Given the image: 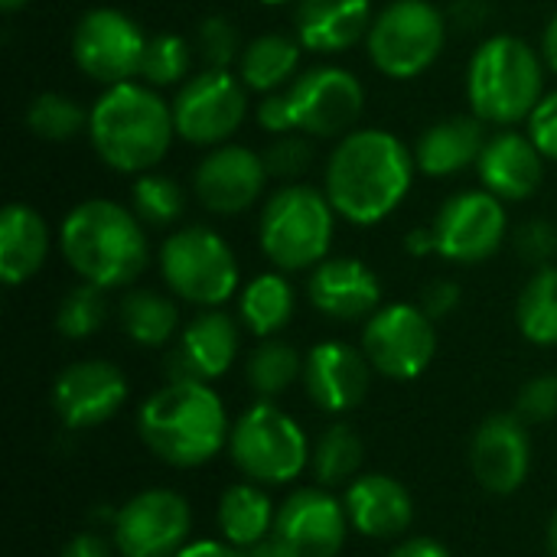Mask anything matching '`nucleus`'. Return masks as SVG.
Masks as SVG:
<instances>
[{"label":"nucleus","mask_w":557,"mask_h":557,"mask_svg":"<svg viewBox=\"0 0 557 557\" xmlns=\"http://www.w3.org/2000/svg\"><path fill=\"white\" fill-rule=\"evenodd\" d=\"M414 170V153L401 137L382 127H356L333 147L323 193L339 219L369 228L385 222L408 199Z\"/></svg>","instance_id":"f257e3e1"},{"label":"nucleus","mask_w":557,"mask_h":557,"mask_svg":"<svg viewBox=\"0 0 557 557\" xmlns=\"http://www.w3.org/2000/svg\"><path fill=\"white\" fill-rule=\"evenodd\" d=\"M137 431L147 450L176 470H196L215 460L232 437L225 401L212 382H166L137 411Z\"/></svg>","instance_id":"f03ea898"},{"label":"nucleus","mask_w":557,"mask_h":557,"mask_svg":"<svg viewBox=\"0 0 557 557\" xmlns=\"http://www.w3.org/2000/svg\"><path fill=\"white\" fill-rule=\"evenodd\" d=\"M173 137V104L147 82L111 85L88 108V140L114 173L140 176L157 170Z\"/></svg>","instance_id":"7ed1b4c3"},{"label":"nucleus","mask_w":557,"mask_h":557,"mask_svg":"<svg viewBox=\"0 0 557 557\" xmlns=\"http://www.w3.org/2000/svg\"><path fill=\"white\" fill-rule=\"evenodd\" d=\"M59 251L78 281L104 290L134 284L150 261L144 222L114 199H85L72 206L59 225Z\"/></svg>","instance_id":"20e7f679"},{"label":"nucleus","mask_w":557,"mask_h":557,"mask_svg":"<svg viewBox=\"0 0 557 557\" xmlns=\"http://www.w3.org/2000/svg\"><path fill=\"white\" fill-rule=\"evenodd\" d=\"M470 111L483 124L516 127L545 98V59L525 39L499 33L480 42L467 65Z\"/></svg>","instance_id":"39448f33"},{"label":"nucleus","mask_w":557,"mask_h":557,"mask_svg":"<svg viewBox=\"0 0 557 557\" xmlns=\"http://www.w3.org/2000/svg\"><path fill=\"white\" fill-rule=\"evenodd\" d=\"M336 232V209L326 193L284 183L261 209L258 219V245L274 271H313L330 258Z\"/></svg>","instance_id":"423d86ee"},{"label":"nucleus","mask_w":557,"mask_h":557,"mask_svg":"<svg viewBox=\"0 0 557 557\" xmlns=\"http://www.w3.org/2000/svg\"><path fill=\"white\" fill-rule=\"evenodd\" d=\"M228 454L245 480L261 486H284L310 470L313 447L304 428L284 408L258 398L232 424Z\"/></svg>","instance_id":"0eeeda50"},{"label":"nucleus","mask_w":557,"mask_h":557,"mask_svg":"<svg viewBox=\"0 0 557 557\" xmlns=\"http://www.w3.org/2000/svg\"><path fill=\"white\" fill-rule=\"evenodd\" d=\"M160 274L173 297L202 310L225 307L242 287L232 245L206 225H186L160 245Z\"/></svg>","instance_id":"6e6552de"},{"label":"nucleus","mask_w":557,"mask_h":557,"mask_svg":"<svg viewBox=\"0 0 557 557\" xmlns=\"http://www.w3.org/2000/svg\"><path fill=\"white\" fill-rule=\"evenodd\" d=\"M447 26V13L431 0H392L375 13L366 36L369 59L395 82L418 78L441 59Z\"/></svg>","instance_id":"1a4fd4ad"},{"label":"nucleus","mask_w":557,"mask_h":557,"mask_svg":"<svg viewBox=\"0 0 557 557\" xmlns=\"http://www.w3.org/2000/svg\"><path fill=\"white\" fill-rule=\"evenodd\" d=\"M362 352L392 382H414L437 356L434 320L418 304H382L362 326Z\"/></svg>","instance_id":"9d476101"},{"label":"nucleus","mask_w":557,"mask_h":557,"mask_svg":"<svg viewBox=\"0 0 557 557\" xmlns=\"http://www.w3.org/2000/svg\"><path fill=\"white\" fill-rule=\"evenodd\" d=\"M170 104L176 137L193 147H219L228 144L248 114V88L228 69H202L180 85Z\"/></svg>","instance_id":"9b49d317"},{"label":"nucleus","mask_w":557,"mask_h":557,"mask_svg":"<svg viewBox=\"0 0 557 557\" xmlns=\"http://www.w3.org/2000/svg\"><path fill=\"white\" fill-rule=\"evenodd\" d=\"M434 255H441L450 264H483L490 261L506 235H509V215L499 196L490 189H463L441 202L434 222Z\"/></svg>","instance_id":"f8f14e48"},{"label":"nucleus","mask_w":557,"mask_h":557,"mask_svg":"<svg viewBox=\"0 0 557 557\" xmlns=\"http://www.w3.org/2000/svg\"><path fill=\"white\" fill-rule=\"evenodd\" d=\"M144 49L147 36L140 23L117 7H95L82 13V20L72 29L75 65L104 88L134 82V75L140 72Z\"/></svg>","instance_id":"ddd939ff"},{"label":"nucleus","mask_w":557,"mask_h":557,"mask_svg":"<svg viewBox=\"0 0 557 557\" xmlns=\"http://www.w3.org/2000/svg\"><path fill=\"white\" fill-rule=\"evenodd\" d=\"M193 509L173 490H144L111 519V542L121 557H176L189 545Z\"/></svg>","instance_id":"4468645a"},{"label":"nucleus","mask_w":557,"mask_h":557,"mask_svg":"<svg viewBox=\"0 0 557 557\" xmlns=\"http://www.w3.org/2000/svg\"><path fill=\"white\" fill-rule=\"evenodd\" d=\"M297 131L307 137H346L366 108V88L343 65H313L287 85Z\"/></svg>","instance_id":"2eb2a0df"},{"label":"nucleus","mask_w":557,"mask_h":557,"mask_svg":"<svg viewBox=\"0 0 557 557\" xmlns=\"http://www.w3.org/2000/svg\"><path fill=\"white\" fill-rule=\"evenodd\" d=\"M349 529L346 506L326 486H304L277 506L271 535L287 557H339Z\"/></svg>","instance_id":"dca6fc26"},{"label":"nucleus","mask_w":557,"mask_h":557,"mask_svg":"<svg viewBox=\"0 0 557 557\" xmlns=\"http://www.w3.org/2000/svg\"><path fill=\"white\" fill-rule=\"evenodd\" d=\"M127 379L114 362L82 359L59 372L52 385V411L69 431L108 424L127 401Z\"/></svg>","instance_id":"f3484780"},{"label":"nucleus","mask_w":557,"mask_h":557,"mask_svg":"<svg viewBox=\"0 0 557 557\" xmlns=\"http://www.w3.org/2000/svg\"><path fill=\"white\" fill-rule=\"evenodd\" d=\"M268 180L271 176L261 153L245 144H219L199 160L193 189L212 215H242L261 199Z\"/></svg>","instance_id":"a211bd4d"},{"label":"nucleus","mask_w":557,"mask_h":557,"mask_svg":"<svg viewBox=\"0 0 557 557\" xmlns=\"http://www.w3.org/2000/svg\"><path fill=\"white\" fill-rule=\"evenodd\" d=\"M532 470L529 424L512 414H490L470 441V473L493 496H512Z\"/></svg>","instance_id":"6ab92c4d"},{"label":"nucleus","mask_w":557,"mask_h":557,"mask_svg":"<svg viewBox=\"0 0 557 557\" xmlns=\"http://www.w3.org/2000/svg\"><path fill=\"white\" fill-rule=\"evenodd\" d=\"M372 362L362 349L323 339L304 356V392L307 398L326 414H349L356 411L372 385Z\"/></svg>","instance_id":"aec40b11"},{"label":"nucleus","mask_w":557,"mask_h":557,"mask_svg":"<svg viewBox=\"0 0 557 557\" xmlns=\"http://www.w3.org/2000/svg\"><path fill=\"white\" fill-rule=\"evenodd\" d=\"M238 346L242 323L222 307L202 310L186 323L176 349L166 356V382H215L235 366Z\"/></svg>","instance_id":"412c9836"},{"label":"nucleus","mask_w":557,"mask_h":557,"mask_svg":"<svg viewBox=\"0 0 557 557\" xmlns=\"http://www.w3.org/2000/svg\"><path fill=\"white\" fill-rule=\"evenodd\" d=\"M307 297L326 320L359 323L382 307V281L366 261L339 255L313 268Z\"/></svg>","instance_id":"4be33fe9"},{"label":"nucleus","mask_w":557,"mask_h":557,"mask_svg":"<svg viewBox=\"0 0 557 557\" xmlns=\"http://www.w3.org/2000/svg\"><path fill=\"white\" fill-rule=\"evenodd\" d=\"M483 189L503 202H522L539 193L545 180V153L522 131L503 127L486 137V147L476 160Z\"/></svg>","instance_id":"5701e85b"},{"label":"nucleus","mask_w":557,"mask_h":557,"mask_svg":"<svg viewBox=\"0 0 557 557\" xmlns=\"http://www.w3.org/2000/svg\"><path fill=\"white\" fill-rule=\"evenodd\" d=\"M349 525L366 539H398L414 522V499L408 486L388 473H359L343 496Z\"/></svg>","instance_id":"b1692460"},{"label":"nucleus","mask_w":557,"mask_h":557,"mask_svg":"<svg viewBox=\"0 0 557 557\" xmlns=\"http://www.w3.org/2000/svg\"><path fill=\"white\" fill-rule=\"evenodd\" d=\"M372 0H300L294 13L297 39L310 52H346L372 29Z\"/></svg>","instance_id":"393cba45"},{"label":"nucleus","mask_w":557,"mask_h":557,"mask_svg":"<svg viewBox=\"0 0 557 557\" xmlns=\"http://www.w3.org/2000/svg\"><path fill=\"white\" fill-rule=\"evenodd\" d=\"M486 124L476 114H454L444 121H434L421 131L418 144L411 147L414 163L424 176H457L470 166H476L483 147H486Z\"/></svg>","instance_id":"a878e982"},{"label":"nucleus","mask_w":557,"mask_h":557,"mask_svg":"<svg viewBox=\"0 0 557 557\" xmlns=\"http://www.w3.org/2000/svg\"><path fill=\"white\" fill-rule=\"evenodd\" d=\"M49 258V225L26 206L10 202L0 212V281L7 287L26 284Z\"/></svg>","instance_id":"bb28decb"},{"label":"nucleus","mask_w":557,"mask_h":557,"mask_svg":"<svg viewBox=\"0 0 557 557\" xmlns=\"http://www.w3.org/2000/svg\"><path fill=\"white\" fill-rule=\"evenodd\" d=\"M274 503L271 496L261 490V483H235L222 493L219 509H215V522H219V535L248 552L258 542H264L274 532Z\"/></svg>","instance_id":"cd10ccee"},{"label":"nucleus","mask_w":557,"mask_h":557,"mask_svg":"<svg viewBox=\"0 0 557 557\" xmlns=\"http://www.w3.org/2000/svg\"><path fill=\"white\" fill-rule=\"evenodd\" d=\"M300 55H304V46L297 36H287V33L255 36L242 49L238 78L245 82L248 91H258V95L284 91V85H290L297 78Z\"/></svg>","instance_id":"c85d7f7f"},{"label":"nucleus","mask_w":557,"mask_h":557,"mask_svg":"<svg viewBox=\"0 0 557 557\" xmlns=\"http://www.w3.org/2000/svg\"><path fill=\"white\" fill-rule=\"evenodd\" d=\"M294 317V287L284 271H268L251 277L238 290V323L258 336L274 339Z\"/></svg>","instance_id":"c756f323"},{"label":"nucleus","mask_w":557,"mask_h":557,"mask_svg":"<svg viewBox=\"0 0 557 557\" xmlns=\"http://www.w3.org/2000/svg\"><path fill=\"white\" fill-rule=\"evenodd\" d=\"M117 320L131 343H137L144 349H160L180 330V307H176V300H170L160 290L137 287L121 297Z\"/></svg>","instance_id":"7c9ffc66"},{"label":"nucleus","mask_w":557,"mask_h":557,"mask_svg":"<svg viewBox=\"0 0 557 557\" xmlns=\"http://www.w3.org/2000/svg\"><path fill=\"white\" fill-rule=\"evenodd\" d=\"M362 460H366L362 437L356 434V428L336 421L317 437L313 457H310V473H313L317 486L336 490V486H349L362 473Z\"/></svg>","instance_id":"2f4dec72"},{"label":"nucleus","mask_w":557,"mask_h":557,"mask_svg":"<svg viewBox=\"0 0 557 557\" xmlns=\"http://www.w3.org/2000/svg\"><path fill=\"white\" fill-rule=\"evenodd\" d=\"M245 379H248V388L264 398V401H274L281 398L294 382L304 379V359L300 352L284 343V339H261L258 349L248 356L245 362Z\"/></svg>","instance_id":"473e14b6"},{"label":"nucleus","mask_w":557,"mask_h":557,"mask_svg":"<svg viewBox=\"0 0 557 557\" xmlns=\"http://www.w3.org/2000/svg\"><path fill=\"white\" fill-rule=\"evenodd\" d=\"M519 333L535 346H557V264L539 268L516 304Z\"/></svg>","instance_id":"72a5a7b5"},{"label":"nucleus","mask_w":557,"mask_h":557,"mask_svg":"<svg viewBox=\"0 0 557 557\" xmlns=\"http://www.w3.org/2000/svg\"><path fill=\"white\" fill-rule=\"evenodd\" d=\"M26 127L33 137L49 140V144H65L88 131V111L62 91H42L29 101L26 108Z\"/></svg>","instance_id":"f704fd0d"},{"label":"nucleus","mask_w":557,"mask_h":557,"mask_svg":"<svg viewBox=\"0 0 557 557\" xmlns=\"http://www.w3.org/2000/svg\"><path fill=\"white\" fill-rule=\"evenodd\" d=\"M131 209L137 212V219L144 225H173L183 209H186V193L183 186L166 176V173H140L131 186Z\"/></svg>","instance_id":"c9c22d12"},{"label":"nucleus","mask_w":557,"mask_h":557,"mask_svg":"<svg viewBox=\"0 0 557 557\" xmlns=\"http://www.w3.org/2000/svg\"><path fill=\"white\" fill-rule=\"evenodd\" d=\"M108 323V290L88 281H78L55 310V330L65 339H88Z\"/></svg>","instance_id":"e433bc0d"},{"label":"nucleus","mask_w":557,"mask_h":557,"mask_svg":"<svg viewBox=\"0 0 557 557\" xmlns=\"http://www.w3.org/2000/svg\"><path fill=\"white\" fill-rule=\"evenodd\" d=\"M193 42L183 39L180 33H157L147 39L144 59H140V78L153 88H170L180 85L193 65Z\"/></svg>","instance_id":"4c0bfd02"},{"label":"nucleus","mask_w":557,"mask_h":557,"mask_svg":"<svg viewBox=\"0 0 557 557\" xmlns=\"http://www.w3.org/2000/svg\"><path fill=\"white\" fill-rule=\"evenodd\" d=\"M193 49L202 62V69H228L242 59V36H238V26L222 16V13H212L206 20H199L196 26V39H193Z\"/></svg>","instance_id":"58836bf2"},{"label":"nucleus","mask_w":557,"mask_h":557,"mask_svg":"<svg viewBox=\"0 0 557 557\" xmlns=\"http://www.w3.org/2000/svg\"><path fill=\"white\" fill-rule=\"evenodd\" d=\"M261 157H264L268 176H274L281 183H297L313 163V147L307 144V134L294 131V134L274 137V144Z\"/></svg>","instance_id":"ea45409f"},{"label":"nucleus","mask_w":557,"mask_h":557,"mask_svg":"<svg viewBox=\"0 0 557 557\" xmlns=\"http://www.w3.org/2000/svg\"><path fill=\"white\" fill-rule=\"evenodd\" d=\"M512 248L516 255L532 264L535 271L539 268H548L557 258V225L555 222H545V219H529L516 228L512 235Z\"/></svg>","instance_id":"a19ab883"},{"label":"nucleus","mask_w":557,"mask_h":557,"mask_svg":"<svg viewBox=\"0 0 557 557\" xmlns=\"http://www.w3.org/2000/svg\"><path fill=\"white\" fill-rule=\"evenodd\" d=\"M516 414L525 424H548L557 418V372L529 379L516 395Z\"/></svg>","instance_id":"79ce46f5"},{"label":"nucleus","mask_w":557,"mask_h":557,"mask_svg":"<svg viewBox=\"0 0 557 557\" xmlns=\"http://www.w3.org/2000/svg\"><path fill=\"white\" fill-rule=\"evenodd\" d=\"M525 124H529V137L545 153V160L557 163V88L545 91V98L535 104V111L529 114Z\"/></svg>","instance_id":"37998d69"},{"label":"nucleus","mask_w":557,"mask_h":557,"mask_svg":"<svg viewBox=\"0 0 557 557\" xmlns=\"http://www.w3.org/2000/svg\"><path fill=\"white\" fill-rule=\"evenodd\" d=\"M258 117V127L274 134V137H284V134H294L297 131V117H294V104H290V95L287 88L284 91H271V95H261V104L255 111Z\"/></svg>","instance_id":"c03bdc74"},{"label":"nucleus","mask_w":557,"mask_h":557,"mask_svg":"<svg viewBox=\"0 0 557 557\" xmlns=\"http://www.w3.org/2000/svg\"><path fill=\"white\" fill-rule=\"evenodd\" d=\"M460 300H463V290H460V284L457 281H450V277H437V281H431L428 287H424V294H421V310L437 323V320H447L457 307H460Z\"/></svg>","instance_id":"a18cd8bd"},{"label":"nucleus","mask_w":557,"mask_h":557,"mask_svg":"<svg viewBox=\"0 0 557 557\" xmlns=\"http://www.w3.org/2000/svg\"><path fill=\"white\" fill-rule=\"evenodd\" d=\"M59 557H114V542L101 539L98 532H78L65 542Z\"/></svg>","instance_id":"49530a36"},{"label":"nucleus","mask_w":557,"mask_h":557,"mask_svg":"<svg viewBox=\"0 0 557 557\" xmlns=\"http://www.w3.org/2000/svg\"><path fill=\"white\" fill-rule=\"evenodd\" d=\"M490 16L486 0H457L447 13V23L457 29H480Z\"/></svg>","instance_id":"de8ad7c7"},{"label":"nucleus","mask_w":557,"mask_h":557,"mask_svg":"<svg viewBox=\"0 0 557 557\" xmlns=\"http://www.w3.org/2000/svg\"><path fill=\"white\" fill-rule=\"evenodd\" d=\"M388 557H454L450 548L437 539H428V535H414V539H405L392 548Z\"/></svg>","instance_id":"09e8293b"},{"label":"nucleus","mask_w":557,"mask_h":557,"mask_svg":"<svg viewBox=\"0 0 557 557\" xmlns=\"http://www.w3.org/2000/svg\"><path fill=\"white\" fill-rule=\"evenodd\" d=\"M176 557H248V552L228 545L225 539H199V542H189Z\"/></svg>","instance_id":"8fccbe9b"},{"label":"nucleus","mask_w":557,"mask_h":557,"mask_svg":"<svg viewBox=\"0 0 557 557\" xmlns=\"http://www.w3.org/2000/svg\"><path fill=\"white\" fill-rule=\"evenodd\" d=\"M405 251H408L411 258H428V255H434V235H431V225H424V228H411V232L405 235Z\"/></svg>","instance_id":"3c124183"},{"label":"nucleus","mask_w":557,"mask_h":557,"mask_svg":"<svg viewBox=\"0 0 557 557\" xmlns=\"http://www.w3.org/2000/svg\"><path fill=\"white\" fill-rule=\"evenodd\" d=\"M542 59H545V65L557 75V13L548 20V26H545V36H542Z\"/></svg>","instance_id":"603ef678"},{"label":"nucleus","mask_w":557,"mask_h":557,"mask_svg":"<svg viewBox=\"0 0 557 557\" xmlns=\"http://www.w3.org/2000/svg\"><path fill=\"white\" fill-rule=\"evenodd\" d=\"M248 557H287V555H284V548L274 542V535H268L264 542H258L255 548H248Z\"/></svg>","instance_id":"864d4df0"},{"label":"nucleus","mask_w":557,"mask_h":557,"mask_svg":"<svg viewBox=\"0 0 557 557\" xmlns=\"http://www.w3.org/2000/svg\"><path fill=\"white\" fill-rule=\"evenodd\" d=\"M548 555L557 557V509L552 512V522H548Z\"/></svg>","instance_id":"5fc2aeb1"},{"label":"nucleus","mask_w":557,"mask_h":557,"mask_svg":"<svg viewBox=\"0 0 557 557\" xmlns=\"http://www.w3.org/2000/svg\"><path fill=\"white\" fill-rule=\"evenodd\" d=\"M29 0H0V7H3V13H16V10H23Z\"/></svg>","instance_id":"6e6d98bb"},{"label":"nucleus","mask_w":557,"mask_h":557,"mask_svg":"<svg viewBox=\"0 0 557 557\" xmlns=\"http://www.w3.org/2000/svg\"><path fill=\"white\" fill-rule=\"evenodd\" d=\"M258 3H264V7H284V3H300V0H258Z\"/></svg>","instance_id":"4d7b16f0"}]
</instances>
